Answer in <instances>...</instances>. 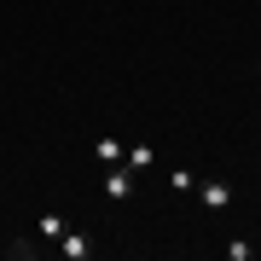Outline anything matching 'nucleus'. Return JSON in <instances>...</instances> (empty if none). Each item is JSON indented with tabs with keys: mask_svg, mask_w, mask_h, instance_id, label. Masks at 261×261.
Wrapping results in <instances>:
<instances>
[{
	"mask_svg": "<svg viewBox=\"0 0 261 261\" xmlns=\"http://www.w3.org/2000/svg\"><path fill=\"white\" fill-rule=\"evenodd\" d=\"M134 180H140V174H134L128 163H111V174H105V197H128Z\"/></svg>",
	"mask_w": 261,
	"mask_h": 261,
	"instance_id": "f257e3e1",
	"label": "nucleus"
},
{
	"mask_svg": "<svg viewBox=\"0 0 261 261\" xmlns=\"http://www.w3.org/2000/svg\"><path fill=\"white\" fill-rule=\"evenodd\" d=\"M197 203H203V209H226V203H232V192H226L221 180H197Z\"/></svg>",
	"mask_w": 261,
	"mask_h": 261,
	"instance_id": "f03ea898",
	"label": "nucleus"
},
{
	"mask_svg": "<svg viewBox=\"0 0 261 261\" xmlns=\"http://www.w3.org/2000/svg\"><path fill=\"white\" fill-rule=\"evenodd\" d=\"M122 163H128L134 174H145V168L157 163V151H151V145H128V151H122Z\"/></svg>",
	"mask_w": 261,
	"mask_h": 261,
	"instance_id": "7ed1b4c3",
	"label": "nucleus"
},
{
	"mask_svg": "<svg viewBox=\"0 0 261 261\" xmlns=\"http://www.w3.org/2000/svg\"><path fill=\"white\" fill-rule=\"evenodd\" d=\"M122 151H128V145H122V140H111V134H105V140H93V157H99L105 168H111V163H122Z\"/></svg>",
	"mask_w": 261,
	"mask_h": 261,
	"instance_id": "20e7f679",
	"label": "nucleus"
},
{
	"mask_svg": "<svg viewBox=\"0 0 261 261\" xmlns=\"http://www.w3.org/2000/svg\"><path fill=\"white\" fill-rule=\"evenodd\" d=\"M58 250H64L70 261H87V250H93V244H87L82 232H64V238H58Z\"/></svg>",
	"mask_w": 261,
	"mask_h": 261,
	"instance_id": "39448f33",
	"label": "nucleus"
},
{
	"mask_svg": "<svg viewBox=\"0 0 261 261\" xmlns=\"http://www.w3.org/2000/svg\"><path fill=\"white\" fill-rule=\"evenodd\" d=\"M64 232H70V226H64V215H41V238H53V244H58Z\"/></svg>",
	"mask_w": 261,
	"mask_h": 261,
	"instance_id": "423d86ee",
	"label": "nucleus"
},
{
	"mask_svg": "<svg viewBox=\"0 0 261 261\" xmlns=\"http://www.w3.org/2000/svg\"><path fill=\"white\" fill-rule=\"evenodd\" d=\"M168 186H174V192H197V174H192V168H174V174H168Z\"/></svg>",
	"mask_w": 261,
	"mask_h": 261,
	"instance_id": "0eeeda50",
	"label": "nucleus"
}]
</instances>
